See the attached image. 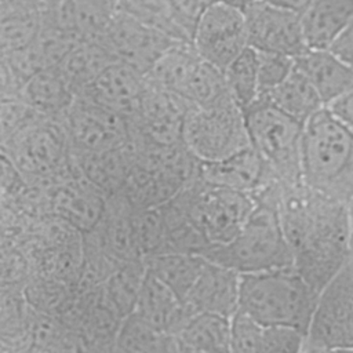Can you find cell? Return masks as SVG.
Here are the masks:
<instances>
[{"mask_svg": "<svg viewBox=\"0 0 353 353\" xmlns=\"http://www.w3.org/2000/svg\"><path fill=\"white\" fill-rule=\"evenodd\" d=\"M6 157L28 182L46 188L72 167V149L59 119L44 117L1 143Z\"/></svg>", "mask_w": 353, "mask_h": 353, "instance_id": "ba28073f", "label": "cell"}, {"mask_svg": "<svg viewBox=\"0 0 353 353\" xmlns=\"http://www.w3.org/2000/svg\"><path fill=\"white\" fill-rule=\"evenodd\" d=\"M306 335L291 327H263L259 353H301Z\"/></svg>", "mask_w": 353, "mask_h": 353, "instance_id": "f35d334b", "label": "cell"}, {"mask_svg": "<svg viewBox=\"0 0 353 353\" xmlns=\"http://www.w3.org/2000/svg\"><path fill=\"white\" fill-rule=\"evenodd\" d=\"M114 347L123 353H179L181 342L176 335L159 330L132 312L123 317Z\"/></svg>", "mask_w": 353, "mask_h": 353, "instance_id": "83f0119b", "label": "cell"}, {"mask_svg": "<svg viewBox=\"0 0 353 353\" xmlns=\"http://www.w3.org/2000/svg\"><path fill=\"white\" fill-rule=\"evenodd\" d=\"M112 4H114V7H116V3H117V0H109Z\"/></svg>", "mask_w": 353, "mask_h": 353, "instance_id": "681fc988", "label": "cell"}, {"mask_svg": "<svg viewBox=\"0 0 353 353\" xmlns=\"http://www.w3.org/2000/svg\"><path fill=\"white\" fill-rule=\"evenodd\" d=\"M244 116L251 146L262 157L270 174L283 185H301V149L305 124L262 98L247 108Z\"/></svg>", "mask_w": 353, "mask_h": 353, "instance_id": "5b68a950", "label": "cell"}, {"mask_svg": "<svg viewBox=\"0 0 353 353\" xmlns=\"http://www.w3.org/2000/svg\"><path fill=\"white\" fill-rule=\"evenodd\" d=\"M59 121L66 131L70 149L77 152L121 149L132 138L131 123L127 119L84 97H76Z\"/></svg>", "mask_w": 353, "mask_h": 353, "instance_id": "30bf717a", "label": "cell"}, {"mask_svg": "<svg viewBox=\"0 0 353 353\" xmlns=\"http://www.w3.org/2000/svg\"><path fill=\"white\" fill-rule=\"evenodd\" d=\"M305 343L353 349V252L320 292Z\"/></svg>", "mask_w": 353, "mask_h": 353, "instance_id": "9c48e42d", "label": "cell"}, {"mask_svg": "<svg viewBox=\"0 0 353 353\" xmlns=\"http://www.w3.org/2000/svg\"><path fill=\"white\" fill-rule=\"evenodd\" d=\"M263 325L237 310L230 320L229 353H259Z\"/></svg>", "mask_w": 353, "mask_h": 353, "instance_id": "d590c367", "label": "cell"}, {"mask_svg": "<svg viewBox=\"0 0 353 353\" xmlns=\"http://www.w3.org/2000/svg\"><path fill=\"white\" fill-rule=\"evenodd\" d=\"M259 98L266 99L302 124L325 108L316 88L295 68L281 84Z\"/></svg>", "mask_w": 353, "mask_h": 353, "instance_id": "f546056e", "label": "cell"}, {"mask_svg": "<svg viewBox=\"0 0 353 353\" xmlns=\"http://www.w3.org/2000/svg\"><path fill=\"white\" fill-rule=\"evenodd\" d=\"M229 317L214 313H196L178 332L181 343L199 353H229Z\"/></svg>", "mask_w": 353, "mask_h": 353, "instance_id": "4dcf8cb0", "label": "cell"}, {"mask_svg": "<svg viewBox=\"0 0 353 353\" xmlns=\"http://www.w3.org/2000/svg\"><path fill=\"white\" fill-rule=\"evenodd\" d=\"M146 79L137 117L131 121L132 135L160 146L182 143L183 121L189 105L172 92Z\"/></svg>", "mask_w": 353, "mask_h": 353, "instance_id": "5bb4252c", "label": "cell"}, {"mask_svg": "<svg viewBox=\"0 0 353 353\" xmlns=\"http://www.w3.org/2000/svg\"><path fill=\"white\" fill-rule=\"evenodd\" d=\"M319 295L295 266L240 274L239 310L263 327H291L307 335Z\"/></svg>", "mask_w": 353, "mask_h": 353, "instance_id": "277c9868", "label": "cell"}, {"mask_svg": "<svg viewBox=\"0 0 353 353\" xmlns=\"http://www.w3.org/2000/svg\"><path fill=\"white\" fill-rule=\"evenodd\" d=\"M182 143L199 163L219 161L251 148L244 110L232 97L207 106H189Z\"/></svg>", "mask_w": 353, "mask_h": 353, "instance_id": "8992f818", "label": "cell"}, {"mask_svg": "<svg viewBox=\"0 0 353 353\" xmlns=\"http://www.w3.org/2000/svg\"><path fill=\"white\" fill-rule=\"evenodd\" d=\"M262 1L302 14L313 0H262Z\"/></svg>", "mask_w": 353, "mask_h": 353, "instance_id": "7bdbcfd3", "label": "cell"}, {"mask_svg": "<svg viewBox=\"0 0 353 353\" xmlns=\"http://www.w3.org/2000/svg\"><path fill=\"white\" fill-rule=\"evenodd\" d=\"M350 215H352V225H353V203L350 204ZM352 251H353V234H352Z\"/></svg>", "mask_w": 353, "mask_h": 353, "instance_id": "bcb514c9", "label": "cell"}, {"mask_svg": "<svg viewBox=\"0 0 353 353\" xmlns=\"http://www.w3.org/2000/svg\"><path fill=\"white\" fill-rule=\"evenodd\" d=\"M134 222L137 243L142 259L171 251L160 207L150 210H135Z\"/></svg>", "mask_w": 353, "mask_h": 353, "instance_id": "e575fe53", "label": "cell"}, {"mask_svg": "<svg viewBox=\"0 0 353 353\" xmlns=\"http://www.w3.org/2000/svg\"><path fill=\"white\" fill-rule=\"evenodd\" d=\"M116 10L175 41L192 43L176 22L171 0H117Z\"/></svg>", "mask_w": 353, "mask_h": 353, "instance_id": "836d02e7", "label": "cell"}, {"mask_svg": "<svg viewBox=\"0 0 353 353\" xmlns=\"http://www.w3.org/2000/svg\"><path fill=\"white\" fill-rule=\"evenodd\" d=\"M116 58L146 74L175 40L119 10L101 40Z\"/></svg>", "mask_w": 353, "mask_h": 353, "instance_id": "9a60e30c", "label": "cell"}, {"mask_svg": "<svg viewBox=\"0 0 353 353\" xmlns=\"http://www.w3.org/2000/svg\"><path fill=\"white\" fill-rule=\"evenodd\" d=\"M110 353H123V352H121V350H119V349H117V347H113V349H112V352H110Z\"/></svg>", "mask_w": 353, "mask_h": 353, "instance_id": "c3c4849f", "label": "cell"}, {"mask_svg": "<svg viewBox=\"0 0 353 353\" xmlns=\"http://www.w3.org/2000/svg\"><path fill=\"white\" fill-rule=\"evenodd\" d=\"M146 87L142 72L117 61L106 68L80 95L120 114L130 123L137 117Z\"/></svg>", "mask_w": 353, "mask_h": 353, "instance_id": "e0dca14e", "label": "cell"}, {"mask_svg": "<svg viewBox=\"0 0 353 353\" xmlns=\"http://www.w3.org/2000/svg\"><path fill=\"white\" fill-rule=\"evenodd\" d=\"M116 11L109 0H44V19L76 43L101 41Z\"/></svg>", "mask_w": 353, "mask_h": 353, "instance_id": "2e32d148", "label": "cell"}, {"mask_svg": "<svg viewBox=\"0 0 353 353\" xmlns=\"http://www.w3.org/2000/svg\"><path fill=\"white\" fill-rule=\"evenodd\" d=\"M269 175L270 171L252 146L219 161L197 164L201 181L250 194H255Z\"/></svg>", "mask_w": 353, "mask_h": 353, "instance_id": "ffe728a7", "label": "cell"}, {"mask_svg": "<svg viewBox=\"0 0 353 353\" xmlns=\"http://www.w3.org/2000/svg\"><path fill=\"white\" fill-rule=\"evenodd\" d=\"M281 190L283 183L277 179L265 181L254 194L256 207L240 232L225 244L208 247L200 256L239 274L294 266V252L280 216Z\"/></svg>", "mask_w": 353, "mask_h": 353, "instance_id": "7a4b0ae2", "label": "cell"}, {"mask_svg": "<svg viewBox=\"0 0 353 353\" xmlns=\"http://www.w3.org/2000/svg\"><path fill=\"white\" fill-rule=\"evenodd\" d=\"M41 119L44 116L30 109L18 98L1 99V143Z\"/></svg>", "mask_w": 353, "mask_h": 353, "instance_id": "8d00e7d4", "label": "cell"}, {"mask_svg": "<svg viewBox=\"0 0 353 353\" xmlns=\"http://www.w3.org/2000/svg\"><path fill=\"white\" fill-rule=\"evenodd\" d=\"M299 70L316 88L325 108L353 90V69L330 48H309L295 58Z\"/></svg>", "mask_w": 353, "mask_h": 353, "instance_id": "44dd1931", "label": "cell"}, {"mask_svg": "<svg viewBox=\"0 0 353 353\" xmlns=\"http://www.w3.org/2000/svg\"><path fill=\"white\" fill-rule=\"evenodd\" d=\"M301 353H339L336 349H330V347H319V346H309L305 343L303 350Z\"/></svg>", "mask_w": 353, "mask_h": 353, "instance_id": "ee69618b", "label": "cell"}, {"mask_svg": "<svg viewBox=\"0 0 353 353\" xmlns=\"http://www.w3.org/2000/svg\"><path fill=\"white\" fill-rule=\"evenodd\" d=\"M259 95H265L281 84L294 70L295 59L281 54L259 52Z\"/></svg>", "mask_w": 353, "mask_h": 353, "instance_id": "74e56055", "label": "cell"}, {"mask_svg": "<svg viewBox=\"0 0 353 353\" xmlns=\"http://www.w3.org/2000/svg\"><path fill=\"white\" fill-rule=\"evenodd\" d=\"M43 7L39 1L1 3V51L12 54L29 47L43 28Z\"/></svg>", "mask_w": 353, "mask_h": 353, "instance_id": "4316f807", "label": "cell"}, {"mask_svg": "<svg viewBox=\"0 0 353 353\" xmlns=\"http://www.w3.org/2000/svg\"><path fill=\"white\" fill-rule=\"evenodd\" d=\"M143 262L148 272L171 288L181 299L188 296L207 263L197 254L178 251L153 255L145 258Z\"/></svg>", "mask_w": 353, "mask_h": 353, "instance_id": "f1b7e54d", "label": "cell"}, {"mask_svg": "<svg viewBox=\"0 0 353 353\" xmlns=\"http://www.w3.org/2000/svg\"><path fill=\"white\" fill-rule=\"evenodd\" d=\"M240 274L207 261L193 288L183 299L190 314L214 313L232 319L239 310Z\"/></svg>", "mask_w": 353, "mask_h": 353, "instance_id": "ac0fdd59", "label": "cell"}, {"mask_svg": "<svg viewBox=\"0 0 353 353\" xmlns=\"http://www.w3.org/2000/svg\"><path fill=\"white\" fill-rule=\"evenodd\" d=\"M135 210L119 193L106 200L103 215L97 228L87 233L114 261H141L142 255L137 243ZM85 234V233H84Z\"/></svg>", "mask_w": 353, "mask_h": 353, "instance_id": "d6986e66", "label": "cell"}, {"mask_svg": "<svg viewBox=\"0 0 353 353\" xmlns=\"http://www.w3.org/2000/svg\"><path fill=\"white\" fill-rule=\"evenodd\" d=\"M72 160L80 174L108 199L123 190L134 165L130 143L121 149L106 152L72 150Z\"/></svg>", "mask_w": 353, "mask_h": 353, "instance_id": "7402d4cb", "label": "cell"}, {"mask_svg": "<svg viewBox=\"0 0 353 353\" xmlns=\"http://www.w3.org/2000/svg\"><path fill=\"white\" fill-rule=\"evenodd\" d=\"M216 1L219 0H171L176 22L190 41L200 18Z\"/></svg>", "mask_w": 353, "mask_h": 353, "instance_id": "ab89813d", "label": "cell"}, {"mask_svg": "<svg viewBox=\"0 0 353 353\" xmlns=\"http://www.w3.org/2000/svg\"><path fill=\"white\" fill-rule=\"evenodd\" d=\"M280 216L295 269L320 294L352 255L349 205L314 193L303 183L283 185Z\"/></svg>", "mask_w": 353, "mask_h": 353, "instance_id": "6da1fadb", "label": "cell"}, {"mask_svg": "<svg viewBox=\"0 0 353 353\" xmlns=\"http://www.w3.org/2000/svg\"><path fill=\"white\" fill-rule=\"evenodd\" d=\"M347 128L353 131V90L327 106Z\"/></svg>", "mask_w": 353, "mask_h": 353, "instance_id": "b9f144b4", "label": "cell"}, {"mask_svg": "<svg viewBox=\"0 0 353 353\" xmlns=\"http://www.w3.org/2000/svg\"><path fill=\"white\" fill-rule=\"evenodd\" d=\"M339 353H353V349H341Z\"/></svg>", "mask_w": 353, "mask_h": 353, "instance_id": "7dc6e473", "label": "cell"}, {"mask_svg": "<svg viewBox=\"0 0 353 353\" xmlns=\"http://www.w3.org/2000/svg\"><path fill=\"white\" fill-rule=\"evenodd\" d=\"M17 98L44 117L59 119L73 103L76 95L55 66L28 77Z\"/></svg>", "mask_w": 353, "mask_h": 353, "instance_id": "d4e9b609", "label": "cell"}, {"mask_svg": "<svg viewBox=\"0 0 353 353\" xmlns=\"http://www.w3.org/2000/svg\"><path fill=\"white\" fill-rule=\"evenodd\" d=\"M301 174L312 192L349 207L353 203V131L328 108L303 125Z\"/></svg>", "mask_w": 353, "mask_h": 353, "instance_id": "3957f363", "label": "cell"}, {"mask_svg": "<svg viewBox=\"0 0 353 353\" xmlns=\"http://www.w3.org/2000/svg\"><path fill=\"white\" fill-rule=\"evenodd\" d=\"M223 77L232 98L245 110L259 95V58L258 51L247 47L223 70Z\"/></svg>", "mask_w": 353, "mask_h": 353, "instance_id": "d6a6232c", "label": "cell"}, {"mask_svg": "<svg viewBox=\"0 0 353 353\" xmlns=\"http://www.w3.org/2000/svg\"><path fill=\"white\" fill-rule=\"evenodd\" d=\"M175 199L211 245L230 241L256 207L254 194L207 183L197 175Z\"/></svg>", "mask_w": 353, "mask_h": 353, "instance_id": "52a82bcc", "label": "cell"}, {"mask_svg": "<svg viewBox=\"0 0 353 353\" xmlns=\"http://www.w3.org/2000/svg\"><path fill=\"white\" fill-rule=\"evenodd\" d=\"M117 61L116 55L102 41H83L73 46L57 68L77 97L84 92L106 68Z\"/></svg>", "mask_w": 353, "mask_h": 353, "instance_id": "484cf974", "label": "cell"}, {"mask_svg": "<svg viewBox=\"0 0 353 353\" xmlns=\"http://www.w3.org/2000/svg\"><path fill=\"white\" fill-rule=\"evenodd\" d=\"M301 19L307 47L327 50L353 21V0H313Z\"/></svg>", "mask_w": 353, "mask_h": 353, "instance_id": "cb8c5ba5", "label": "cell"}, {"mask_svg": "<svg viewBox=\"0 0 353 353\" xmlns=\"http://www.w3.org/2000/svg\"><path fill=\"white\" fill-rule=\"evenodd\" d=\"M222 1H226V3H230V4H234L237 7H241L243 10L252 1V0H222Z\"/></svg>", "mask_w": 353, "mask_h": 353, "instance_id": "f6af8a7d", "label": "cell"}, {"mask_svg": "<svg viewBox=\"0 0 353 353\" xmlns=\"http://www.w3.org/2000/svg\"><path fill=\"white\" fill-rule=\"evenodd\" d=\"M330 50L353 69V21L332 43Z\"/></svg>", "mask_w": 353, "mask_h": 353, "instance_id": "60d3db41", "label": "cell"}, {"mask_svg": "<svg viewBox=\"0 0 353 353\" xmlns=\"http://www.w3.org/2000/svg\"><path fill=\"white\" fill-rule=\"evenodd\" d=\"M48 212L66 222L81 234L92 232L99 223L108 197L90 183L72 160L68 174L44 188Z\"/></svg>", "mask_w": 353, "mask_h": 353, "instance_id": "4fadbf2b", "label": "cell"}, {"mask_svg": "<svg viewBox=\"0 0 353 353\" xmlns=\"http://www.w3.org/2000/svg\"><path fill=\"white\" fill-rule=\"evenodd\" d=\"M192 44L204 61L223 72L250 47L244 10L222 0L214 3L200 18Z\"/></svg>", "mask_w": 353, "mask_h": 353, "instance_id": "8fae6325", "label": "cell"}, {"mask_svg": "<svg viewBox=\"0 0 353 353\" xmlns=\"http://www.w3.org/2000/svg\"><path fill=\"white\" fill-rule=\"evenodd\" d=\"M134 312L152 325L172 335H178L192 316L185 301L149 272L146 273Z\"/></svg>", "mask_w": 353, "mask_h": 353, "instance_id": "603a6c76", "label": "cell"}, {"mask_svg": "<svg viewBox=\"0 0 353 353\" xmlns=\"http://www.w3.org/2000/svg\"><path fill=\"white\" fill-rule=\"evenodd\" d=\"M146 273L148 269L143 259L128 261L119 263L103 281L105 295L121 317L135 310Z\"/></svg>", "mask_w": 353, "mask_h": 353, "instance_id": "1f68e13d", "label": "cell"}, {"mask_svg": "<svg viewBox=\"0 0 353 353\" xmlns=\"http://www.w3.org/2000/svg\"><path fill=\"white\" fill-rule=\"evenodd\" d=\"M248 46L259 52L298 58L309 50L301 14L262 0H252L245 8Z\"/></svg>", "mask_w": 353, "mask_h": 353, "instance_id": "7c38bea8", "label": "cell"}]
</instances>
